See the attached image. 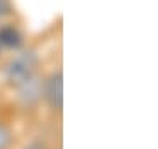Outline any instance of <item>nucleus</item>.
<instances>
[{"label": "nucleus", "mask_w": 158, "mask_h": 149, "mask_svg": "<svg viewBox=\"0 0 158 149\" xmlns=\"http://www.w3.org/2000/svg\"><path fill=\"white\" fill-rule=\"evenodd\" d=\"M9 11V0H0V16L7 14Z\"/></svg>", "instance_id": "obj_5"}, {"label": "nucleus", "mask_w": 158, "mask_h": 149, "mask_svg": "<svg viewBox=\"0 0 158 149\" xmlns=\"http://www.w3.org/2000/svg\"><path fill=\"white\" fill-rule=\"evenodd\" d=\"M44 97L53 109H62V74H53L44 84Z\"/></svg>", "instance_id": "obj_2"}, {"label": "nucleus", "mask_w": 158, "mask_h": 149, "mask_svg": "<svg viewBox=\"0 0 158 149\" xmlns=\"http://www.w3.org/2000/svg\"><path fill=\"white\" fill-rule=\"evenodd\" d=\"M35 65H37V56H35L32 51L21 53L18 54L16 58H12L11 63L7 65V79L11 81L12 84H23L28 79H32L35 70Z\"/></svg>", "instance_id": "obj_1"}, {"label": "nucleus", "mask_w": 158, "mask_h": 149, "mask_svg": "<svg viewBox=\"0 0 158 149\" xmlns=\"http://www.w3.org/2000/svg\"><path fill=\"white\" fill-rule=\"evenodd\" d=\"M27 149H44V146H40V144H34V146H30Z\"/></svg>", "instance_id": "obj_6"}, {"label": "nucleus", "mask_w": 158, "mask_h": 149, "mask_svg": "<svg viewBox=\"0 0 158 149\" xmlns=\"http://www.w3.org/2000/svg\"><path fill=\"white\" fill-rule=\"evenodd\" d=\"M9 144H11V132L7 126L0 125V149H7Z\"/></svg>", "instance_id": "obj_4"}, {"label": "nucleus", "mask_w": 158, "mask_h": 149, "mask_svg": "<svg viewBox=\"0 0 158 149\" xmlns=\"http://www.w3.org/2000/svg\"><path fill=\"white\" fill-rule=\"evenodd\" d=\"M0 44L7 47H18L21 44V35L14 28H2L0 30Z\"/></svg>", "instance_id": "obj_3"}]
</instances>
